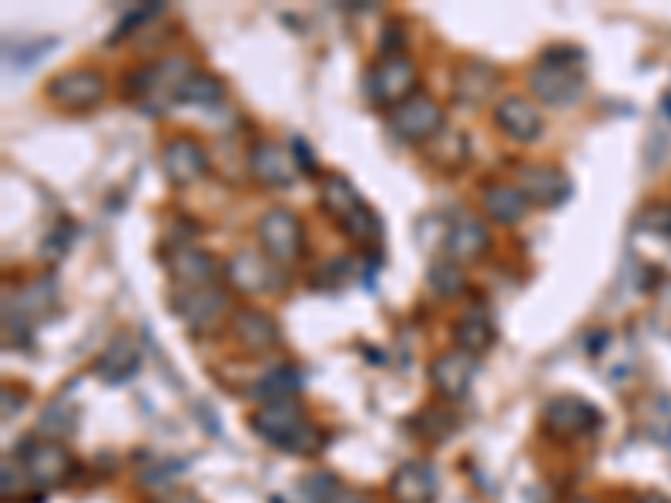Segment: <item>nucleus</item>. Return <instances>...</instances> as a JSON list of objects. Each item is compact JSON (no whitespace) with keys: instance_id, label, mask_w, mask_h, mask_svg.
<instances>
[{"instance_id":"obj_4","label":"nucleus","mask_w":671,"mask_h":503,"mask_svg":"<svg viewBox=\"0 0 671 503\" xmlns=\"http://www.w3.org/2000/svg\"><path fill=\"white\" fill-rule=\"evenodd\" d=\"M443 128V111L430 94H410L403 104L390 108V131L400 141H430Z\"/></svg>"},{"instance_id":"obj_12","label":"nucleus","mask_w":671,"mask_h":503,"mask_svg":"<svg viewBox=\"0 0 671 503\" xmlns=\"http://www.w3.org/2000/svg\"><path fill=\"white\" fill-rule=\"evenodd\" d=\"M490 232L477 215H457L443 229V252L450 262H473L487 252Z\"/></svg>"},{"instance_id":"obj_24","label":"nucleus","mask_w":671,"mask_h":503,"mask_svg":"<svg viewBox=\"0 0 671 503\" xmlns=\"http://www.w3.org/2000/svg\"><path fill=\"white\" fill-rule=\"evenodd\" d=\"M302 383H306V373L299 366L286 363V366H276L266 376H259V383L252 386V396H259L266 403H272V400H292L302 390Z\"/></svg>"},{"instance_id":"obj_7","label":"nucleus","mask_w":671,"mask_h":503,"mask_svg":"<svg viewBox=\"0 0 671 503\" xmlns=\"http://www.w3.org/2000/svg\"><path fill=\"white\" fill-rule=\"evenodd\" d=\"M249 172H252L256 182L282 189V185L296 182L299 161L282 144H276V141H256L252 151H249Z\"/></svg>"},{"instance_id":"obj_19","label":"nucleus","mask_w":671,"mask_h":503,"mask_svg":"<svg viewBox=\"0 0 671 503\" xmlns=\"http://www.w3.org/2000/svg\"><path fill=\"white\" fill-rule=\"evenodd\" d=\"M453 340L463 353L477 356V353H487L490 343H493V319L487 312L483 302H473L457 322H453Z\"/></svg>"},{"instance_id":"obj_25","label":"nucleus","mask_w":671,"mask_h":503,"mask_svg":"<svg viewBox=\"0 0 671 503\" xmlns=\"http://www.w3.org/2000/svg\"><path fill=\"white\" fill-rule=\"evenodd\" d=\"M322 209H326L336 222H343V219H350L353 212L363 209V199H360V192L353 189L350 179L329 175V179L322 182Z\"/></svg>"},{"instance_id":"obj_8","label":"nucleus","mask_w":671,"mask_h":503,"mask_svg":"<svg viewBox=\"0 0 671 503\" xmlns=\"http://www.w3.org/2000/svg\"><path fill=\"white\" fill-rule=\"evenodd\" d=\"M161 168H164L168 182L192 185V182H199L209 172V158H206V151H202L199 141H192V138H172V141L161 148Z\"/></svg>"},{"instance_id":"obj_42","label":"nucleus","mask_w":671,"mask_h":503,"mask_svg":"<svg viewBox=\"0 0 671 503\" xmlns=\"http://www.w3.org/2000/svg\"><path fill=\"white\" fill-rule=\"evenodd\" d=\"M638 503H671V496H664V493H654V490H648V493H641V496H638Z\"/></svg>"},{"instance_id":"obj_41","label":"nucleus","mask_w":671,"mask_h":503,"mask_svg":"<svg viewBox=\"0 0 671 503\" xmlns=\"http://www.w3.org/2000/svg\"><path fill=\"white\" fill-rule=\"evenodd\" d=\"M292 148H296V154H299V168H302V172H316V164H312V151H306V141H302V138H296V141H292Z\"/></svg>"},{"instance_id":"obj_18","label":"nucleus","mask_w":671,"mask_h":503,"mask_svg":"<svg viewBox=\"0 0 671 503\" xmlns=\"http://www.w3.org/2000/svg\"><path fill=\"white\" fill-rule=\"evenodd\" d=\"M232 335L249 353H262L279 343V329L272 315H266L262 309H239L232 315Z\"/></svg>"},{"instance_id":"obj_16","label":"nucleus","mask_w":671,"mask_h":503,"mask_svg":"<svg viewBox=\"0 0 671 503\" xmlns=\"http://www.w3.org/2000/svg\"><path fill=\"white\" fill-rule=\"evenodd\" d=\"M493 121H497L500 131H508L514 141H534L541 134V128H544L541 111L528 98H521V94L500 98L497 108H493Z\"/></svg>"},{"instance_id":"obj_31","label":"nucleus","mask_w":671,"mask_h":503,"mask_svg":"<svg viewBox=\"0 0 671 503\" xmlns=\"http://www.w3.org/2000/svg\"><path fill=\"white\" fill-rule=\"evenodd\" d=\"M38 430H41L44 436H51V440H58V436L71 433V430H74L71 406H64V403H48V406H44V413H41V420H38Z\"/></svg>"},{"instance_id":"obj_1","label":"nucleus","mask_w":671,"mask_h":503,"mask_svg":"<svg viewBox=\"0 0 671 503\" xmlns=\"http://www.w3.org/2000/svg\"><path fill=\"white\" fill-rule=\"evenodd\" d=\"M249 423H252V430H256L266 443H272V446H279V450H286V453L312 456V453H319L322 443H326V436L302 416V406H299L296 400H272V403H262V406L252 413Z\"/></svg>"},{"instance_id":"obj_2","label":"nucleus","mask_w":671,"mask_h":503,"mask_svg":"<svg viewBox=\"0 0 671 503\" xmlns=\"http://www.w3.org/2000/svg\"><path fill=\"white\" fill-rule=\"evenodd\" d=\"M256 235H259L262 252L272 262H279V265L296 262L302 255V225H299V219L289 209H269L259 219Z\"/></svg>"},{"instance_id":"obj_11","label":"nucleus","mask_w":671,"mask_h":503,"mask_svg":"<svg viewBox=\"0 0 671 503\" xmlns=\"http://www.w3.org/2000/svg\"><path fill=\"white\" fill-rule=\"evenodd\" d=\"M544 426L554 436H581L598 426V410L581 396H554L544 406Z\"/></svg>"},{"instance_id":"obj_38","label":"nucleus","mask_w":671,"mask_h":503,"mask_svg":"<svg viewBox=\"0 0 671 503\" xmlns=\"http://www.w3.org/2000/svg\"><path fill=\"white\" fill-rule=\"evenodd\" d=\"M403 44H407V34L400 31V24H387L383 38H380V54L383 58H403Z\"/></svg>"},{"instance_id":"obj_34","label":"nucleus","mask_w":671,"mask_h":503,"mask_svg":"<svg viewBox=\"0 0 671 503\" xmlns=\"http://www.w3.org/2000/svg\"><path fill=\"white\" fill-rule=\"evenodd\" d=\"M417 426H420L427 436H433V440H447L450 430L457 426V420H453L450 413H443V410H427V413H420Z\"/></svg>"},{"instance_id":"obj_37","label":"nucleus","mask_w":671,"mask_h":503,"mask_svg":"<svg viewBox=\"0 0 671 503\" xmlns=\"http://www.w3.org/2000/svg\"><path fill=\"white\" fill-rule=\"evenodd\" d=\"M0 473H4V486H0V493H4V500H11V496H21V493H24V476H28V473H21V470L14 466V456H8V460H4V466H0Z\"/></svg>"},{"instance_id":"obj_6","label":"nucleus","mask_w":671,"mask_h":503,"mask_svg":"<svg viewBox=\"0 0 671 503\" xmlns=\"http://www.w3.org/2000/svg\"><path fill=\"white\" fill-rule=\"evenodd\" d=\"M518 189L528 202H538L544 209L564 205L571 199V179L554 164H524L518 172Z\"/></svg>"},{"instance_id":"obj_26","label":"nucleus","mask_w":671,"mask_h":503,"mask_svg":"<svg viewBox=\"0 0 671 503\" xmlns=\"http://www.w3.org/2000/svg\"><path fill=\"white\" fill-rule=\"evenodd\" d=\"M226 98V84L212 74H202V71H192L179 88H176V98L179 104H219Z\"/></svg>"},{"instance_id":"obj_29","label":"nucleus","mask_w":671,"mask_h":503,"mask_svg":"<svg viewBox=\"0 0 671 503\" xmlns=\"http://www.w3.org/2000/svg\"><path fill=\"white\" fill-rule=\"evenodd\" d=\"M427 285H430V292H433V295L450 299V295L463 292L467 279H463V272H460V265H457V262L443 259V262H433V265H430V272H427Z\"/></svg>"},{"instance_id":"obj_22","label":"nucleus","mask_w":671,"mask_h":503,"mask_svg":"<svg viewBox=\"0 0 671 503\" xmlns=\"http://www.w3.org/2000/svg\"><path fill=\"white\" fill-rule=\"evenodd\" d=\"M493 88H497V71L487 61H467V64H460L457 84H453L460 104L477 108V104H483L493 94Z\"/></svg>"},{"instance_id":"obj_30","label":"nucleus","mask_w":671,"mask_h":503,"mask_svg":"<svg viewBox=\"0 0 671 503\" xmlns=\"http://www.w3.org/2000/svg\"><path fill=\"white\" fill-rule=\"evenodd\" d=\"M340 229H343L353 242H360V245H373V242L380 239V219H377L367 205H363L360 212H353L350 219H343Z\"/></svg>"},{"instance_id":"obj_35","label":"nucleus","mask_w":671,"mask_h":503,"mask_svg":"<svg viewBox=\"0 0 671 503\" xmlns=\"http://www.w3.org/2000/svg\"><path fill=\"white\" fill-rule=\"evenodd\" d=\"M544 64H558V68H578L584 61V51L574 44H551L541 58Z\"/></svg>"},{"instance_id":"obj_9","label":"nucleus","mask_w":671,"mask_h":503,"mask_svg":"<svg viewBox=\"0 0 671 503\" xmlns=\"http://www.w3.org/2000/svg\"><path fill=\"white\" fill-rule=\"evenodd\" d=\"M226 279L239 292H269L279 285V272L272 269V259L266 252H256V249H239L226 262Z\"/></svg>"},{"instance_id":"obj_20","label":"nucleus","mask_w":671,"mask_h":503,"mask_svg":"<svg viewBox=\"0 0 671 503\" xmlns=\"http://www.w3.org/2000/svg\"><path fill=\"white\" fill-rule=\"evenodd\" d=\"M393 496L400 503H430L437 496V476L427 463L420 460H407L397 473H393V483H390Z\"/></svg>"},{"instance_id":"obj_40","label":"nucleus","mask_w":671,"mask_h":503,"mask_svg":"<svg viewBox=\"0 0 671 503\" xmlns=\"http://www.w3.org/2000/svg\"><path fill=\"white\" fill-rule=\"evenodd\" d=\"M326 503H370V496H363V493H357V490H336Z\"/></svg>"},{"instance_id":"obj_10","label":"nucleus","mask_w":671,"mask_h":503,"mask_svg":"<svg viewBox=\"0 0 671 503\" xmlns=\"http://www.w3.org/2000/svg\"><path fill=\"white\" fill-rule=\"evenodd\" d=\"M528 84L544 104H554V108L578 101L581 91H584V81H581L578 68H558V64H544V61L531 71Z\"/></svg>"},{"instance_id":"obj_13","label":"nucleus","mask_w":671,"mask_h":503,"mask_svg":"<svg viewBox=\"0 0 671 503\" xmlns=\"http://www.w3.org/2000/svg\"><path fill=\"white\" fill-rule=\"evenodd\" d=\"M172 312L192 325V329H206L212 325L222 312H226V292L216 285H199V289H182L172 295Z\"/></svg>"},{"instance_id":"obj_32","label":"nucleus","mask_w":671,"mask_h":503,"mask_svg":"<svg viewBox=\"0 0 671 503\" xmlns=\"http://www.w3.org/2000/svg\"><path fill=\"white\" fill-rule=\"evenodd\" d=\"M353 269H357V262H353V259H332V262H326V265L319 269L316 285L340 289V285H347V282L353 279Z\"/></svg>"},{"instance_id":"obj_44","label":"nucleus","mask_w":671,"mask_h":503,"mask_svg":"<svg viewBox=\"0 0 671 503\" xmlns=\"http://www.w3.org/2000/svg\"><path fill=\"white\" fill-rule=\"evenodd\" d=\"M574 503H591V500H574Z\"/></svg>"},{"instance_id":"obj_28","label":"nucleus","mask_w":671,"mask_h":503,"mask_svg":"<svg viewBox=\"0 0 671 503\" xmlns=\"http://www.w3.org/2000/svg\"><path fill=\"white\" fill-rule=\"evenodd\" d=\"M427 154H430V161L433 164H447V168H457L463 158H467V138L460 134V131H447V128H440L433 138H430V144H427Z\"/></svg>"},{"instance_id":"obj_43","label":"nucleus","mask_w":671,"mask_h":503,"mask_svg":"<svg viewBox=\"0 0 671 503\" xmlns=\"http://www.w3.org/2000/svg\"><path fill=\"white\" fill-rule=\"evenodd\" d=\"M172 503H202V500H196L192 493H182V496H176Z\"/></svg>"},{"instance_id":"obj_36","label":"nucleus","mask_w":671,"mask_h":503,"mask_svg":"<svg viewBox=\"0 0 671 503\" xmlns=\"http://www.w3.org/2000/svg\"><path fill=\"white\" fill-rule=\"evenodd\" d=\"M336 490H340V483H336L332 473H312V476L306 480V496H309L312 503H326Z\"/></svg>"},{"instance_id":"obj_5","label":"nucleus","mask_w":671,"mask_h":503,"mask_svg":"<svg viewBox=\"0 0 671 503\" xmlns=\"http://www.w3.org/2000/svg\"><path fill=\"white\" fill-rule=\"evenodd\" d=\"M108 84L98 71L91 68H74V71H64L58 78H51L48 84V98L61 108H71V111H84V108H94L101 98H104Z\"/></svg>"},{"instance_id":"obj_17","label":"nucleus","mask_w":671,"mask_h":503,"mask_svg":"<svg viewBox=\"0 0 671 503\" xmlns=\"http://www.w3.org/2000/svg\"><path fill=\"white\" fill-rule=\"evenodd\" d=\"M168 272H172L186 289L212 285L219 275V259L199 245H176V252L168 255Z\"/></svg>"},{"instance_id":"obj_33","label":"nucleus","mask_w":671,"mask_h":503,"mask_svg":"<svg viewBox=\"0 0 671 503\" xmlns=\"http://www.w3.org/2000/svg\"><path fill=\"white\" fill-rule=\"evenodd\" d=\"M161 11H164L161 4H134V8H128V11H124V18L118 21V31H114V38H111V41H118V38L131 34L134 28L148 24V21H151V18H158Z\"/></svg>"},{"instance_id":"obj_15","label":"nucleus","mask_w":671,"mask_h":503,"mask_svg":"<svg viewBox=\"0 0 671 503\" xmlns=\"http://www.w3.org/2000/svg\"><path fill=\"white\" fill-rule=\"evenodd\" d=\"M473 376H477V360H473L470 353H463V350L443 353V356H437L433 366H430L433 390H437L440 396H447V400H460V396L470 390Z\"/></svg>"},{"instance_id":"obj_39","label":"nucleus","mask_w":671,"mask_h":503,"mask_svg":"<svg viewBox=\"0 0 671 503\" xmlns=\"http://www.w3.org/2000/svg\"><path fill=\"white\" fill-rule=\"evenodd\" d=\"M641 225H644V229H658V232H671V209L661 205V209L648 212V215L641 219Z\"/></svg>"},{"instance_id":"obj_3","label":"nucleus","mask_w":671,"mask_h":503,"mask_svg":"<svg viewBox=\"0 0 671 503\" xmlns=\"http://www.w3.org/2000/svg\"><path fill=\"white\" fill-rule=\"evenodd\" d=\"M417 84V68L410 58H383L367 71V94L377 104L397 108L413 94Z\"/></svg>"},{"instance_id":"obj_23","label":"nucleus","mask_w":671,"mask_h":503,"mask_svg":"<svg viewBox=\"0 0 671 503\" xmlns=\"http://www.w3.org/2000/svg\"><path fill=\"white\" fill-rule=\"evenodd\" d=\"M483 212L500 225H518L528 215V199L518 185H487Z\"/></svg>"},{"instance_id":"obj_27","label":"nucleus","mask_w":671,"mask_h":503,"mask_svg":"<svg viewBox=\"0 0 671 503\" xmlns=\"http://www.w3.org/2000/svg\"><path fill=\"white\" fill-rule=\"evenodd\" d=\"M54 299H58L54 282H51V279H34V282H28L24 289L14 292V312H18V319H21V315L38 319L48 305H54Z\"/></svg>"},{"instance_id":"obj_14","label":"nucleus","mask_w":671,"mask_h":503,"mask_svg":"<svg viewBox=\"0 0 671 503\" xmlns=\"http://www.w3.org/2000/svg\"><path fill=\"white\" fill-rule=\"evenodd\" d=\"M68 466H71V456L54 440H44V443L38 440L24 446V473L38 486H58L68 476Z\"/></svg>"},{"instance_id":"obj_21","label":"nucleus","mask_w":671,"mask_h":503,"mask_svg":"<svg viewBox=\"0 0 671 503\" xmlns=\"http://www.w3.org/2000/svg\"><path fill=\"white\" fill-rule=\"evenodd\" d=\"M138 363H141L138 346L128 340V335H118V340L98 356L94 376L104 380V383H124V380H131L138 373Z\"/></svg>"}]
</instances>
